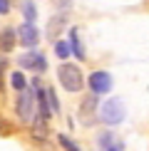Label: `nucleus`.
Returning <instances> with one entry per match:
<instances>
[{
    "instance_id": "1",
    "label": "nucleus",
    "mask_w": 149,
    "mask_h": 151,
    "mask_svg": "<svg viewBox=\"0 0 149 151\" xmlns=\"http://www.w3.org/2000/svg\"><path fill=\"white\" fill-rule=\"evenodd\" d=\"M57 79L60 84L65 87L67 92H80L85 87V74L77 65H70V62H62L57 67Z\"/></svg>"
},
{
    "instance_id": "2",
    "label": "nucleus",
    "mask_w": 149,
    "mask_h": 151,
    "mask_svg": "<svg viewBox=\"0 0 149 151\" xmlns=\"http://www.w3.org/2000/svg\"><path fill=\"white\" fill-rule=\"evenodd\" d=\"M15 109H17V116L22 119V122H30L35 114V94L25 87V89L17 94V104H15Z\"/></svg>"
},
{
    "instance_id": "3",
    "label": "nucleus",
    "mask_w": 149,
    "mask_h": 151,
    "mask_svg": "<svg viewBox=\"0 0 149 151\" xmlns=\"http://www.w3.org/2000/svg\"><path fill=\"white\" fill-rule=\"evenodd\" d=\"M122 119H124V104H122V99H109V102L102 106V122L109 124V127H114V124H119Z\"/></svg>"
},
{
    "instance_id": "4",
    "label": "nucleus",
    "mask_w": 149,
    "mask_h": 151,
    "mask_svg": "<svg viewBox=\"0 0 149 151\" xmlns=\"http://www.w3.org/2000/svg\"><path fill=\"white\" fill-rule=\"evenodd\" d=\"M90 89L92 94H107L112 89V74L109 72H104V70H97V72H92L90 74Z\"/></svg>"
},
{
    "instance_id": "5",
    "label": "nucleus",
    "mask_w": 149,
    "mask_h": 151,
    "mask_svg": "<svg viewBox=\"0 0 149 151\" xmlns=\"http://www.w3.org/2000/svg\"><path fill=\"white\" fill-rule=\"evenodd\" d=\"M17 62H20V67H25V70H37V72H42L47 67V62H45V55L40 52V50H33V52H25L17 57Z\"/></svg>"
},
{
    "instance_id": "6",
    "label": "nucleus",
    "mask_w": 149,
    "mask_h": 151,
    "mask_svg": "<svg viewBox=\"0 0 149 151\" xmlns=\"http://www.w3.org/2000/svg\"><path fill=\"white\" fill-rule=\"evenodd\" d=\"M17 37H20V42L25 47H35L37 42H40V32H37V27L30 25V22H22L20 27H17Z\"/></svg>"
},
{
    "instance_id": "7",
    "label": "nucleus",
    "mask_w": 149,
    "mask_h": 151,
    "mask_svg": "<svg viewBox=\"0 0 149 151\" xmlns=\"http://www.w3.org/2000/svg\"><path fill=\"white\" fill-rule=\"evenodd\" d=\"M65 25H67V17H65V15H55V17H50V22H47V27H45L47 37L55 42V37H57L62 30H65Z\"/></svg>"
},
{
    "instance_id": "8",
    "label": "nucleus",
    "mask_w": 149,
    "mask_h": 151,
    "mask_svg": "<svg viewBox=\"0 0 149 151\" xmlns=\"http://www.w3.org/2000/svg\"><path fill=\"white\" fill-rule=\"evenodd\" d=\"M95 109H97V97H95V94L85 97L82 106H80V116H82V122H85V124H90V122H92V114H95Z\"/></svg>"
},
{
    "instance_id": "9",
    "label": "nucleus",
    "mask_w": 149,
    "mask_h": 151,
    "mask_svg": "<svg viewBox=\"0 0 149 151\" xmlns=\"http://www.w3.org/2000/svg\"><path fill=\"white\" fill-rule=\"evenodd\" d=\"M12 45H15V30H12V27H5L3 32H0V50L10 52Z\"/></svg>"
},
{
    "instance_id": "10",
    "label": "nucleus",
    "mask_w": 149,
    "mask_h": 151,
    "mask_svg": "<svg viewBox=\"0 0 149 151\" xmlns=\"http://www.w3.org/2000/svg\"><path fill=\"white\" fill-rule=\"evenodd\" d=\"M70 47H72V52H74V57H77V60H85V50H82V45H80L77 27L70 30Z\"/></svg>"
},
{
    "instance_id": "11",
    "label": "nucleus",
    "mask_w": 149,
    "mask_h": 151,
    "mask_svg": "<svg viewBox=\"0 0 149 151\" xmlns=\"http://www.w3.org/2000/svg\"><path fill=\"white\" fill-rule=\"evenodd\" d=\"M45 102L50 106V111H55V114L60 111V102H57V94H55L52 87H45Z\"/></svg>"
},
{
    "instance_id": "12",
    "label": "nucleus",
    "mask_w": 149,
    "mask_h": 151,
    "mask_svg": "<svg viewBox=\"0 0 149 151\" xmlns=\"http://www.w3.org/2000/svg\"><path fill=\"white\" fill-rule=\"evenodd\" d=\"M22 10H25V22H30V25H35V17H37V10H35V3H33V0H25V5H22Z\"/></svg>"
},
{
    "instance_id": "13",
    "label": "nucleus",
    "mask_w": 149,
    "mask_h": 151,
    "mask_svg": "<svg viewBox=\"0 0 149 151\" xmlns=\"http://www.w3.org/2000/svg\"><path fill=\"white\" fill-rule=\"evenodd\" d=\"M57 141H60V146L65 149V151H82V149H80V146H77V144H74L67 134H60V136H57Z\"/></svg>"
},
{
    "instance_id": "14",
    "label": "nucleus",
    "mask_w": 149,
    "mask_h": 151,
    "mask_svg": "<svg viewBox=\"0 0 149 151\" xmlns=\"http://www.w3.org/2000/svg\"><path fill=\"white\" fill-rule=\"evenodd\" d=\"M33 136H35V139H45V136H47V129H45V122H35L33 124Z\"/></svg>"
},
{
    "instance_id": "15",
    "label": "nucleus",
    "mask_w": 149,
    "mask_h": 151,
    "mask_svg": "<svg viewBox=\"0 0 149 151\" xmlns=\"http://www.w3.org/2000/svg\"><path fill=\"white\" fill-rule=\"evenodd\" d=\"M10 84L15 87L17 92H22V89H25V74H22V72H15V74L10 77Z\"/></svg>"
},
{
    "instance_id": "16",
    "label": "nucleus",
    "mask_w": 149,
    "mask_h": 151,
    "mask_svg": "<svg viewBox=\"0 0 149 151\" xmlns=\"http://www.w3.org/2000/svg\"><path fill=\"white\" fill-rule=\"evenodd\" d=\"M55 50H57V57H67L70 55V47L65 42H55Z\"/></svg>"
},
{
    "instance_id": "17",
    "label": "nucleus",
    "mask_w": 149,
    "mask_h": 151,
    "mask_svg": "<svg viewBox=\"0 0 149 151\" xmlns=\"http://www.w3.org/2000/svg\"><path fill=\"white\" fill-rule=\"evenodd\" d=\"M10 10V0H0V15H8Z\"/></svg>"
},
{
    "instance_id": "18",
    "label": "nucleus",
    "mask_w": 149,
    "mask_h": 151,
    "mask_svg": "<svg viewBox=\"0 0 149 151\" xmlns=\"http://www.w3.org/2000/svg\"><path fill=\"white\" fill-rule=\"evenodd\" d=\"M107 151H122V144H112V146H109Z\"/></svg>"
},
{
    "instance_id": "19",
    "label": "nucleus",
    "mask_w": 149,
    "mask_h": 151,
    "mask_svg": "<svg viewBox=\"0 0 149 151\" xmlns=\"http://www.w3.org/2000/svg\"><path fill=\"white\" fill-rule=\"evenodd\" d=\"M60 5H62V8H67V5H70V0H60Z\"/></svg>"
},
{
    "instance_id": "20",
    "label": "nucleus",
    "mask_w": 149,
    "mask_h": 151,
    "mask_svg": "<svg viewBox=\"0 0 149 151\" xmlns=\"http://www.w3.org/2000/svg\"><path fill=\"white\" fill-rule=\"evenodd\" d=\"M0 89H3V67H0Z\"/></svg>"
},
{
    "instance_id": "21",
    "label": "nucleus",
    "mask_w": 149,
    "mask_h": 151,
    "mask_svg": "<svg viewBox=\"0 0 149 151\" xmlns=\"http://www.w3.org/2000/svg\"><path fill=\"white\" fill-rule=\"evenodd\" d=\"M0 67H3V70H5V60H3V57H0Z\"/></svg>"
}]
</instances>
